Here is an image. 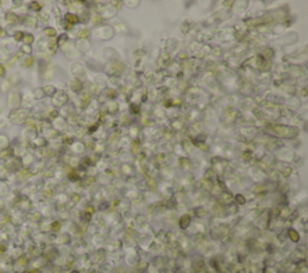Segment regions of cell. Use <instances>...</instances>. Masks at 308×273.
<instances>
[{"label": "cell", "instance_id": "cell-6", "mask_svg": "<svg viewBox=\"0 0 308 273\" xmlns=\"http://www.w3.org/2000/svg\"><path fill=\"white\" fill-rule=\"evenodd\" d=\"M1 34H3V30H1V29H0V35H1Z\"/></svg>", "mask_w": 308, "mask_h": 273}, {"label": "cell", "instance_id": "cell-2", "mask_svg": "<svg viewBox=\"0 0 308 273\" xmlns=\"http://www.w3.org/2000/svg\"><path fill=\"white\" fill-rule=\"evenodd\" d=\"M23 40H24V41H25L27 44H32L34 39H33V36H32L30 34H28L27 36H23Z\"/></svg>", "mask_w": 308, "mask_h": 273}, {"label": "cell", "instance_id": "cell-5", "mask_svg": "<svg viewBox=\"0 0 308 273\" xmlns=\"http://www.w3.org/2000/svg\"><path fill=\"white\" fill-rule=\"evenodd\" d=\"M3 75H4V67L0 65V76H3Z\"/></svg>", "mask_w": 308, "mask_h": 273}, {"label": "cell", "instance_id": "cell-3", "mask_svg": "<svg viewBox=\"0 0 308 273\" xmlns=\"http://www.w3.org/2000/svg\"><path fill=\"white\" fill-rule=\"evenodd\" d=\"M23 36H24V35H23L21 32H18V33H16V36H15V39L17 40V41H21V40L23 39Z\"/></svg>", "mask_w": 308, "mask_h": 273}, {"label": "cell", "instance_id": "cell-1", "mask_svg": "<svg viewBox=\"0 0 308 273\" xmlns=\"http://www.w3.org/2000/svg\"><path fill=\"white\" fill-rule=\"evenodd\" d=\"M45 34H47L48 36H54L55 35V30L54 29H51V28H48L45 30Z\"/></svg>", "mask_w": 308, "mask_h": 273}, {"label": "cell", "instance_id": "cell-4", "mask_svg": "<svg viewBox=\"0 0 308 273\" xmlns=\"http://www.w3.org/2000/svg\"><path fill=\"white\" fill-rule=\"evenodd\" d=\"M32 7H33V8H35V10H40V5H39V4H36V3L32 4Z\"/></svg>", "mask_w": 308, "mask_h": 273}]
</instances>
